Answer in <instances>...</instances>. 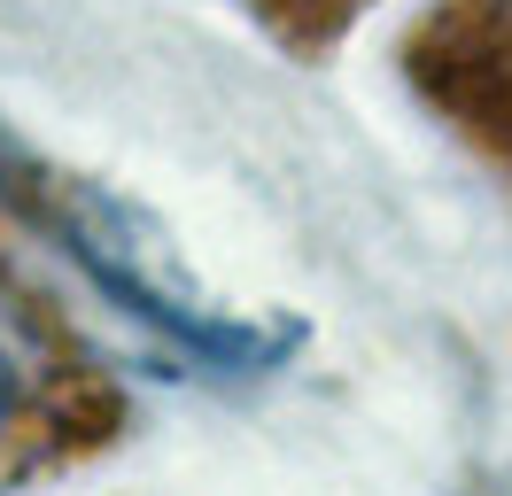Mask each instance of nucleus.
I'll use <instances>...</instances> for the list:
<instances>
[{"mask_svg":"<svg viewBox=\"0 0 512 496\" xmlns=\"http://www.w3.org/2000/svg\"><path fill=\"white\" fill-rule=\"evenodd\" d=\"M0 202L32 233H47L125 318H140L163 341H179L202 365L272 372V365H288L295 341H303L288 318H256V310H233L225 295H210V279L171 248V233L132 194L86 179V171H63V163L32 155L8 132H0Z\"/></svg>","mask_w":512,"mask_h":496,"instance_id":"nucleus-1","label":"nucleus"},{"mask_svg":"<svg viewBox=\"0 0 512 496\" xmlns=\"http://www.w3.org/2000/svg\"><path fill=\"white\" fill-rule=\"evenodd\" d=\"M39 326L24 310L0 295V473L24 465V442H32V419H39Z\"/></svg>","mask_w":512,"mask_h":496,"instance_id":"nucleus-2","label":"nucleus"}]
</instances>
